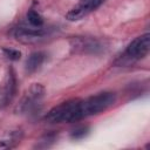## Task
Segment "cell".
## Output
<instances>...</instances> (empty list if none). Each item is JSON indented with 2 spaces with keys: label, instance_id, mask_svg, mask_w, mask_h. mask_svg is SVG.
Segmentation results:
<instances>
[{
  "label": "cell",
  "instance_id": "1",
  "mask_svg": "<svg viewBox=\"0 0 150 150\" xmlns=\"http://www.w3.org/2000/svg\"><path fill=\"white\" fill-rule=\"evenodd\" d=\"M83 118L81 100L74 98L53 107L45 116L48 123H73Z\"/></svg>",
  "mask_w": 150,
  "mask_h": 150
},
{
  "label": "cell",
  "instance_id": "2",
  "mask_svg": "<svg viewBox=\"0 0 150 150\" xmlns=\"http://www.w3.org/2000/svg\"><path fill=\"white\" fill-rule=\"evenodd\" d=\"M150 48V35L148 33L135 38L118 56L116 63L120 66H128L148 55Z\"/></svg>",
  "mask_w": 150,
  "mask_h": 150
},
{
  "label": "cell",
  "instance_id": "3",
  "mask_svg": "<svg viewBox=\"0 0 150 150\" xmlns=\"http://www.w3.org/2000/svg\"><path fill=\"white\" fill-rule=\"evenodd\" d=\"M115 94L111 91L97 93L93 96H89L84 100H81V109L83 118L97 115L110 108L115 102Z\"/></svg>",
  "mask_w": 150,
  "mask_h": 150
},
{
  "label": "cell",
  "instance_id": "4",
  "mask_svg": "<svg viewBox=\"0 0 150 150\" xmlns=\"http://www.w3.org/2000/svg\"><path fill=\"white\" fill-rule=\"evenodd\" d=\"M45 96V88L40 83H33L25 93L22 98L20 100L19 104L16 105L15 110L20 114L32 112L34 111L41 103Z\"/></svg>",
  "mask_w": 150,
  "mask_h": 150
},
{
  "label": "cell",
  "instance_id": "5",
  "mask_svg": "<svg viewBox=\"0 0 150 150\" xmlns=\"http://www.w3.org/2000/svg\"><path fill=\"white\" fill-rule=\"evenodd\" d=\"M16 93V77L12 68H9L2 81L0 82V108H6L14 98Z\"/></svg>",
  "mask_w": 150,
  "mask_h": 150
},
{
  "label": "cell",
  "instance_id": "6",
  "mask_svg": "<svg viewBox=\"0 0 150 150\" xmlns=\"http://www.w3.org/2000/svg\"><path fill=\"white\" fill-rule=\"evenodd\" d=\"M104 0H82L76 6H74L69 12L66 14V19L69 21H77L95 11L97 7H100Z\"/></svg>",
  "mask_w": 150,
  "mask_h": 150
},
{
  "label": "cell",
  "instance_id": "7",
  "mask_svg": "<svg viewBox=\"0 0 150 150\" xmlns=\"http://www.w3.org/2000/svg\"><path fill=\"white\" fill-rule=\"evenodd\" d=\"M46 34H47L46 29H43L42 27H34V26H30V27L21 26V27H18L14 32L15 38L19 41H22L26 43L27 42H35V41L42 39Z\"/></svg>",
  "mask_w": 150,
  "mask_h": 150
},
{
  "label": "cell",
  "instance_id": "8",
  "mask_svg": "<svg viewBox=\"0 0 150 150\" xmlns=\"http://www.w3.org/2000/svg\"><path fill=\"white\" fill-rule=\"evenodd\" d=\"M22 135L23 132L20 129L8 131L2 138H0V149H11L16 146V144L20 143Z\"/></svg>",
  "mask_w": 150,
  "mask_h": 150
},
{
  "label": "cell",
  "instance_id": "9",
  "mask_svg": "<svg viewBox=\"0 0 150 150\" xmlns=\"http://www.w3.org/2000/svg\"><path fill=\"white\" fill-rule=\"evenodd\" d=\"M46 55L42 52H34L32 53L27 60H26V70L28 73H34L40 68V66L43 63Z\"/></svg>",
  "mask_w": 150,
  "mask_h": 150
},
{
  "label": "cell",
  "instance_id": "10",
  "mask_svg": "<svg viewBox=\"0 0 150 150\" xmlns=\"http://www.w3.org/2000/svg\"><path fill=\"white\" fill-rule=\"evenodd\" d=\"M75 47L76 48H81L83 52H96L101 48V45L96 41V40H93V39H83V38H80L76 40V43H75Z\"/></svg>",
  "mask_w": 150,
  "mask_h": 150
},
{
  "label": "cell",
  "instance_id": "11",
  "mask_svg": "<svg viewBox=\"0 0 150 150\" xmlns=\"http://www.w3.org/2000/svg\"><path fill=\"white\" fill-rule=\"evenodd\" d=\"M27 20H28L29 25L34 26V27H42V25H43L42 16L34 9H29L27 12Z\"/></svg>",
  "mask_w": 150,
  "mask_h": 150
},
{
  "label": "cell",
  "instance_id": "12",
  "mask_svg": "<svg viewBox=\"0 0 150 150\" xmlns=\"http://www.w3.org/2000/svg\"><path fill=\"white\" fill-rule=\"evenodd\" d=\"M55 139H56V135L55 134H47V135H45L38 143H36V145H35V148H49L54 142H55Z\"/></svg>",
  "mask_w": 150,
  "mask_h": 150
},
{
  "label": "cell",
  "instance_id": "13",
  "mask_svg": "<svg viewBox=\"0 0 150 150\" xmlns=\"http://www.w3.org/2000/svg\"><path fill=\"white\" fill-rule=\"evenodd\" d=\"M88 132H89V128L87 125H80V127L73 129V131L70 134V137L74 138V139H81L84 136H87Z\"/></svg>",
  "mask_w": 150,
  "mask_h": 150
},
{
  "label": "cell",
  "instance_id": "14",
  "mask_svg": "<svg viewBox=\"0 0 150 150\" xmlns=\"http://www.w3.org/2000/svg\"><path fill=\"white\" fill-rule=\"evenodd\" d=\"M2 53L11 61H18L21 57V52L14 48H2Z\"/></svg>",
  "mask_w": 150,
  "mask_h": 150
}]
</instances>
